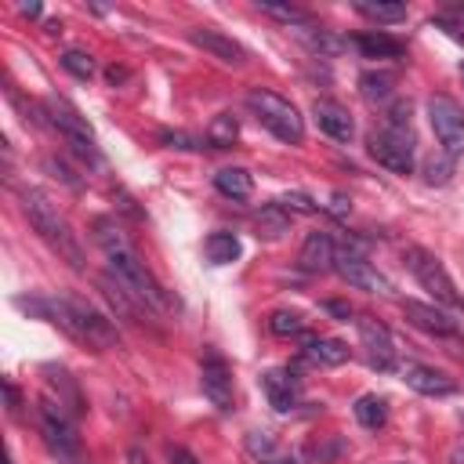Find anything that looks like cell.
I'll use <instances>...</instances> for the list:
<instances>
[{"instance_id": "obj_18", "label": "cell", "mask_w": 464, "mask_h": 464, "mask_svg": "<svg viewBox=\"0 0 464 464\" xmlns=\"http://www.w3.org/2000/svg\"><path fill=\"white\" fill-rule=\"evenodd\" d=\"M302 356H305L309 367H341V363H348L352 352L338 338H309L305 348H302Z\"/></svg>"}, {"instance_id": "obj_19", "label": "cell", "mask_w": 464, "mask_h": 464, "mask_svg": "<svg viewBox=\"0 0 464 464\" xmlns=\"http://www.w3.org/2000/svg\"><path fill=\"white\" fill-rule=\"evenodd\" d=\"M214 189H218L221 196H228V200H251L255 178H251L247 167H221V171L214 174Z\"/></svg>"}, {"instance_id": "obj_26", "label": "cell", "mask_w": 464, "mask_h": 464, "mask_svg": "<svg viewBox=\"0 0 464 464\" xmlns=\"http://www.w3.org/2000/svg\"><path fill=\"white\" fill-rule=\"evenodd\" d=\"M237 138H240V120L232 113H218L210 120V127H207V145L210 149H228Z\"/></svg>"}, {"instance_id": "obj_14", "label": "cell", "mask_w": 464, "mask_h": 464, "mask_svg": "<svg viewBox=\"0 0 464 464\" xmlns=\"http://www.w3.org/2000/svg\"><path fill=\"white\" fill-rule=\"evenodd\" d=\"M403 316H406L417 330H424V334H432V338H457V334H460V327H457V320H453L450 312H442V309H435V305H424V302H403Z\"/></svg>"}, {"instance_id": "obj_22", "label": "cell", "mask_w": 464, "mask_h": 464, "mask_svg": "<svg viewBox=\"0 0 464 464\" xmlns=\"http://www.w3.org/2000/svg\"><path fill=\"white\" fill-rule=\"evenodd\" d=\"M356 48L367 55V59H399L406 48H403V41H395V37H388V33H359L356 37Z\"/></svg>"}, {"instance_id": "obj_16", "label": "cell", "mask_w": 464, "mask_h": 464, "mask_svg": "<svg viewBox=\"0 0 464 464\" xmlns=\"http://www.w3.org/2000/svg\"><path fill=\"white\" fill-rule=\"evenodd\" d=\"M312 116H316L320 131L330 135L334 142H352V138H356V120L348 116L345 106H338V102H330V98H316V102H312Z\"/></svg>"}, {"instance_id": "obj_12", "label": "cell", "mask_w": 464, "mask_h": 464, "mask_svg": "<svg viewBox=\"0 0 464 464\" xmlns=\"http://www.w3.org/2000/svg\"><path fill=\"white\" fill-rule=\"evenodd\" d=\"M262 392L276 413H294L302 403V377L294 367H276L262 374Z\"/></svg>"}, {"instance_id": "obj_35", "label": "cell", "mask_w": 464, "mask_h": 464, "mask_svg": "<svg viewBox=\"0 0 464 464\" xmlns=\"http://www.w3.org/2000/svg\"><path fill=\"white\" fill-rule=\"evenodd\" d=\"M44 167H48V171H55V178H62L66 185H77V174H73L66 163H59L55 156H48V160H44Z\"/></svg>"}, {"instance_id": "obj_11", "label": "cell", "mask_w": 464, "mask_h": 464, "mask_svg": "<svg viewBox=\"0 0 464 464\" xmlns=\"http://www.w3.org/2000/svg\"><path fill=\"white\" fill-rule=\"evenodd\" d=\"M356 327H359V345H363V352H367V363H370L374 370H381V374L395 370V367H399V348H395L392 330H388L381 320H370V316L356 320Z\"/></svg>"}, {"instance_id": "obj_17", "label": "cell", "mask_w": 464, "mask_h": 464, "mask_svg": "<svg viewBox=\"0 0 464 464\" xmlns=\"http://www.w3.org/2000/svg\"><path fill=\"white\" fill-rule=\"evenodd\" d=\"M334 258H338V247L330 240V232H309L305 244H302V255H298V265L312 276L320 273H330L334 269Z\"/></svg>"}, {"instance_id": "obj_7", "label": "cell", "mask_w": 464, "mask_h": 464, "mask_svg": "<svg viewBox=\"0 0 464 464\" xmlns=\"http://www.w3.org/2000/svg\"><path fill=\"white\" fill-rule=\"evenodd\" d=\"M428 124L450 160H464V113L450 95L428 98Z\"/></svg>"}, {"instance_id": "obj_21", "label": "cell", "mask_w": 464, "mask_h": 464, "mask_svg": "<svg viewBox=\"0 0 464 464\" xmlns=\"http://www.w3.org/2000/svg\"><path fill=\"white\" fill-rule=\"evenodd\" d=\"M392 84H395V77L392 73H385V70H370V73H363L359 77V95L370 102V106H392Z\"/></svg>"}, {"instance_id": "obj_29", "label": "cell", "mask_w": 464, "mask_h": 464, "mask_svg": "<svg viewBox=\"0 0 464 464\" xmlns=\"http://www.w3.org/2000/svg\"><path fill=\"white\" fill-rule=\"evenodd\" d=\"M247 453L258 460V464H269L280 450H276V439L269 432H247Z\"/></svg>"}, {"instance_id": "obj_28", "label": "cell", "mask_w": 464, "mask_h": 464, "mask_svg": "<svg viewBox=\"0 0 464 464\" xmlns=\"http://www.w3.org/2000/svg\"><path fill=\"white\" fill-rule=\"evenodd\" d=\"M258 8H262L265 15H273V19L287 23V26H294V30L312 26V15H309V12H302V8H294V5H269V0H258Z\"/></svg>"}, {"instance_id": "obj_23", "label": "cell", "mask_w": 464, "mask_h": 464, "mask_svg": "<svg viewBox=\"0 0 464 464\" xmlns=\"http://www.w3.org/2000/svg\"><path fill=\"white\" fill-rule=\"evenodd\" d=\"M352 8H356L363 19L381 23V26H388V23H403V19H406V5H392V0H356Z\"/></svg>"}, {"instance_id": "obj_10", "label": "cell", "mask_w": 464, "mask_h": 464, "mask_svg": "<svg viewBox=\"0 0 464 464\" xmlns=\"http://www.w3.org/2000/svg\"><path fill=\"white\" fill-rule=\"evenodd\" d=\"M334 273L348 283V287H356V291H367V294H385V298H392V280L385 276V273H377L363 255H356V251H338V258H334Z\"/></svg>"}, {"instance_id": "obj_1", "label": "cell", "mask_w": 464, "mask_h": 464, "mask_svg": "<svg viewBox=\"0 0 464 464\" xmlns=\"http://www.w3.org/2000/svg\"><path fill=\"white\" fill-rule=\"evenodd\" d=\"M95 244L106 251V258H109V269H113V276L153 312V316H160L167 305H171V298H167V291L160 287V280L145 269V262H142V255L135 251V244L127 240V232L113 221V218H98L95 221Z\"/></svg>"}, {"instance_id": "obj_44", "label": "cell", "mask_w": 464, "mask_h": 464, "mask_svg": "<svg viewBox=\"0 0 464 464\" xmlns=\"http://www.w3.org/2000/svg\"><path fill=\"white\" fill-rule=\"evenodd\" d=\"M460 77H464V66H460Z\"/></svg>"}, {"instance_id": "obj_6", "label": "cell", "mask_w": 464, "mask_h": 464, "mask_svg": "<svg viewBox=\"0 0 464 464\" xmlns=\"http://www.w3.org/2000/svg\"><path fill=\"white\" fill-rule=\"evenodd\" d=\"M413 145L417 142H413L410 127H381V131H370V138H367V153L392 174L413 171Z\"/></svg>"}, {"instance_id": "obj_37", "label": "cell", "mask_w": 464, "mask_h": 464, "mask_svg": "<svg viewBox=\"0 0 464 464\" xmlns=\"http://www.w3.org/2000/svg\"><path fill=\"white\" fill-rule=\"evenodd\" d=\"M167 457H171V464H200L185 446H167Z\"/></svg>"}, {"instance_id": "obj_4", "label": "cell", "mask_w": 464, "mask_h": 464, "mask_svg": "<svg viewBox=\"0 0 464 464\" xmlns=\"http://www.w3.org/2000/svg\"><path fill=\"white\" fill-rule=\"evenodd\" d=\"M247 106L258 116V124L265 131H273L283 145H302L305 142V120L294 109V102H287L283 95H276L269 88H251L247 91Z\"/></svg>"}, {"instance_id": "obj_27", "label": "cell", "mask_w": 464, "mask_h": 464, "mask_svg": "<svg viewBox=\"0 0 464 464\" xmlns=\"http://www.w3.org/2000/svg\"><path fill=\"white\" fill-rule=\"evenodd\" d=\"M269 330H273L276 338H302V334H305V316L294 312V309H276V312L269 316Z\"/></svg>"}, {"instance_id": "obj_9", "label": "cell", "mask_w": 464, "mask_h": 464, "mask_svg": "<svg viewBox=\"0 0 464 464\" xmlns=\"http://www.w3.org/2000/svg\"><path fill=\"white\" fill-rule=\"evenodd\" d=\"M200 388L218 413L232 410V370L218 348H203L200 356Z\"/></svg>"}, {"instance_id": "obj_40", "label": "cell", "mask_w": 464, "mask_h": 464, "mask_svg": "<svg viewBox=\"0 0 464 464\" xmlns=\"http://www.w3.org/2000/svg\"><path fill=\"white\" fill-rule=\"evenodd\" d=\"M19 12H23L26 19H41V15H44V8H41V5H19Z\"/></svg>"}, {"instance_id": "obj_2", "label": "cell", "mask_w": 464, "mask_h": 464, "mask_svg": "<svg viewBox=\"0 0 464 464\" xmlns=\"http://www.w3.org/2000/svg\"><path fill=\"white\" fill-rule=\"evenodd\" d=\"M19 309L37 312L41 320L55 323L73 341H80V345H88L95 352H106V348H116L120 345V334H116L113 320L106 312H98L88 298H77V294H55V298H33V302L23 298Z\"/></svg>"}, {"instance_id": "obj_3", "label": "cell", "mask_w": 464, "mask_h": 464, "mask_svg": "<svg viewBox=\"0 0 464 464\" xmlns=\"http://www.w3.org/2000/svg\"><path fill=\"white\" fill-rule=\"evenodd\" d=\"M23 210H26L30 225H33V232L48 247H55L73 269H84V251H80V244L73 237V228H70L66 214L59 210V203L44 189H23Z\"/></svg>"}, {"instance_id": "obj_41", "label": "cell", "mask_w": 464, "mask_h": 464, "mask_svg": "<svg viewBox=\"0 0 464 464\" xmlns=\"http://www.w3.org/2000/svg\"><path fill=\"white\" fill-rule=\"evenodd\" d=\"M5 392H8V406H12V410H19V388H15L12 381H5Z\"/></svg>"}, {"instance_id": "obj_31", "label": "cell", "mask_w": 464, "mask_h": 464, "mask_svg": "<svg viewBox=\"0 0 464 464\" xmlns=\"http://www.w3.org/2000/svg\"><path fill=\"white\" fill-rule=\"evenodd\" d=\"M450 178H453V160H450L446 153L424 160V181H428V185H446Z\"/></svg>"}, {"instance_id": "obj_25", "label": "cell", "mask_w": 464, "mask_h": 464, "mask_svg": "<svg viewBox=\"0 0 464 464\" xmlns=\"http://www.w3.org/2000/svg\"><path fill=\"white\" fill-rule=\"evenodd\" d=\"M352 413H356V421H359L363 428H370V432H377V428L388 424V403H385L381 395H359L356 406H352Z\"/></svg>"}, {"instance_id": "obj_36", "label": "cell", "mask_w": 464, "mask_h": 464, "mask_svg": "<svg viewBox=\"0 0 464 464\" xmlns=\"http://www.w3.org/2000/svg\"><path fill=\"white\" fill-rule=\"evenodd\" d=\"M348 210H352V200H348L345 192H334V196H330V214H338V218H345Z\"/></svg>"}, {"instance_id": "obj_38", "label": "cell", "mask_w": 464, "mask_h": 464, "mask_svg": "<svg viewBox=\"0 0 464 464\" xmlns=\"http://www.w3.org/2000/svg\"><path fill=\"white\" fill-rule=\"evenodd\" d=\"M327 309H330L334 316H341L345 323H348V316H352V309H348V305H341V302H327Z\"/></svg>"}, {"instance_id": "obj_20", "label": "cell", "mask_w": 464, "mask_h": 464, "mask_svg": "<svg viewBox=\"0 0 464 464\" xmlns=\"http://www.w3.org/2000/svg\"><path fill=\"white\" fill-rule=\"evenodd\" d=\"M203 255L210 265H232L240 258V240L237 232H210V237L203 240Z\"/></svg>"}, {"instance_id": "obj_39", "label": "cell", "mask_w": 464, "mask_h": 464, "mask_svg": "<svg viewBox=\"0 0 464 464\" xmlns=\"http://www.w3.org/2000/svg\"><path fill=\"white\" fill-rule=\"evenodd\" d=\"M127 464H149V457L142 453V446H131L127 450Z\"/></svg>"}, {"instance_id": "obj_5", "label": "cell", "mask_w": 464, "mask_h": 464, "mask_svg": "<svg viewBox=\"0 0 464 464\" xmlns=\"http://www.w3.org/2000/svg\"><path fill=\"white\" fill-rule=\"evenodd\" d=\"M403 262H406V269L413 273V280H417L435 302H442V305H450V309H464V302H460V294H457V287H453L446 265H442L432 251H424V247H406V251H403Z\"/></svg>"}, {"instance_id": "obj_30", "label": "cell", "mask_w": 464, "mask_h": 464, "mask_svg": "<svg viewBox=\"0 0 464 464\" xmlns=\"http://www.w3.org/2000/svg\"><path fill=\"white\" fill-rule=\"evenodd\" d=\"M62 70L73 73L77 80H91L95 77V59L88 51H62Z\"/></svg>"}, {"instance_id": "obj_13", "label": "cell", "mask_w": 464, "mask_h": 464, "mask_svg": "<svg viewBox=\"0 0 464 464\" xmlns=\"http://www.w3.org/2000/svg\"><path fill=\"white\" fill-rule=\"evenodd\" d=\"M189 41H192V48L207 51L210 59H218V62H225V66H244V62H247V48H244V44H237L232 37H225V33H221V30H214V26H200V30H192V33H189Z\"/></svg>"}, {"instance_id": "obj_42", "label": "cell", "mask_w": 464, "mask_h": 464, "mask_svg": "<svg viewBox=\"0 0 464 464\" xmlns=\"http://www.w3.org/2000/svg\"><path fill=\"white\" fill-rule=\"evenodd\" d=\"M106 77H109V84H120V80H127V70H116V66H113Z\"/></svg>"}, {"instance_id": "obj_15", "label": "cell", "mask_w": 464, "mask_h": 464, "mask_svg": "<svg viewBox=\"0 0 464 464\" xmlns=\"http://www.w3.org/2000/svg\"><path fill=\"white\" fill-rule=\"evenodd\" d=\"M399 374H403L406 388H413V392H421V395L442 399V395H453V392H457V381H453L450 374H442V370H435V367H424V363H406Z\"/></svg>"}, {"instance_id": "obj_32", "label": "cell", "mask_w": 464, "mask_h": 464, "mask_svg": "<svg viewBox=\"0 0 464 464\" xmlns=\"http://www.w3.org/2000/svg\"><path fill=\"white\" fill-rule=\"evenodd\" d=\"M287 214H316L320 207H316V200L312 196H305V192H283L280 200H276Z\"/></svg>"}, {"instance_id": "obj_34", "label": "cell", "mask_w": 464, "mask_h": 464, "mask_svg": "<svg viewBox=\"0 0 464 464\" xmlns=\"http://www.w3.org/2000/svg\"><path fill=\"white\" fill-rule=\"evenodd\" d=\"M432 26H439L442 33H450L453 41H460V44H464V26H460V23H453V19H446V15H435V19H432Z\"/></svg>"}, {"instance_id": "obj_33", "label": "cell", "mask_w": 464, "mask_h": 464, "mask_svg": "<svg viewBox=\"0 0 464 464\" xmlns=\"http://www.w3.org/2000/svg\"><path fill=\"white\" fill-rule=\"evenodd\" d=\"M160 142H163L167 149H200V142H196V138H189L185 131H163V135H160Z\"/></svg>"}, {"instance_id": "obj_43", "label": "cell", "mask_w": 464, "mask_h": 464, "mask_svg": "<svg viewBox=\"0 0 464 464\" xmlns=\"http://www.w3.org/2000/svg\"><path fill=\"white\" fill-rule=\"evenodd\" d=\"M269 464H298V460H294V457H287V453H276Z\"/></svg>"}, {"instance_id": "obj_24", "label": "cell", "mask_w": 464, "mask_h": 464, "mask_svg": "<svg viewBox=\"0 0 464 464\" xmlns=\"http://www.w3.org/2000/svg\"><path fill=\"white\" fill-rule=\"evenodd\" d=\"M287 232H291V214H287L280 203H265V207L258 210V237L280 240V237H287Z\"/></svg>"}, {"instance_id": "obj_8", "label": "cell", "mask_w": 464, "mask_h": 464, "mask_svg": "<svg viewBox=\"0 0 464 464\" xmlns=\"http://www.w3.org/2000/svg\"><path fill=\"white\" fill-rule=\"evenodd\" d=\"M44 113H48V124L73 145V153H80L84 160H98V145H95V131L88 127V120L62 98H48L44 102Z\"/></svg>"}]
</instances>
